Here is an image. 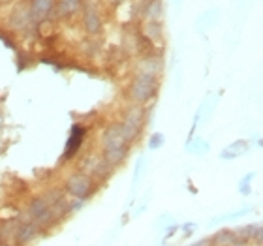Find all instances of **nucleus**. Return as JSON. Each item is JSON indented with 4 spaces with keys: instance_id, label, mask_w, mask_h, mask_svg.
<instances>
[{
    "instance_id": "nucleus-1",
    "label": "nucleus",
    "mask_w": 263,
    "mask_h": 246,
    "mask_svg": "<svg viewBox=\"0 0 263 246\" xmlns=\"http://www.w3.org/2000/svg\"><path fill=\"white\" fill-rule=\"evenodd\" d=\"M158 88H160L158 77L147 75V73H137L130 85L128 98L132 100V104L147 105L151 102H154V98L158 96Z\"/></svg>"
},
{
    "instance_id": "nucleus-2",
    "label": "nucleus",
    "mask_w": 263,
    "mask_h": 246,
    "mask_svg": "<svg viewBox=\"0 0 263 246\" xmlns=\"http://www.w3.org/2000/svg\"><path fill=\"white\" fill-rule=\"evenodd\" d=\"M147 121V113L143 109V105H132L130 109L126 111V115L122 119V122H119V128H121L122 139L128 143V145H134V143L139 139L143 131V126Z\"/></svg>"
},
{
    "instance_id": "nucleus-3",
    "label": "nucleus",
    "mask_w": 263,
    "mask_h": 246,
    "mask_svg": "<svg viewBox=\"0 0 263 246\" xmlns=\"http://www.w3.org/2000/svg\"><path fill=\"white\" fill-rule=\"evenodd\" d=\"M66 192L70 194L73 199H88V197L92 196L94 192H96V184H94V179L88 173L85 171H77L73 175H70L66 179V184H64Z\"/></svg>"
},
{
    "instance_id": "nucleus-4",
    "label": "nucleus",
    "mask_w": 263,
    "mask_h": 246,
    "mask_svg": "<svg viewBox=\"0 0 263 246\" xmlns=\"http://www.w3.org/2000/svg\"><path fill=\"white\" fill-rule=\"evenodd\" d=\"M28 218H30V222L40 225L42 230H47L57 222L49 203L45 201L44 197H32L30 199V203H28Z\"/></svg>"
},
{
    "instance_id": "nucleus-5",
    "label": "nucleus",
    "mask_w": 263,
    "mask_h": 246,
    "mask_svg": "<svg viewBox=\"0 0 263 246\" xmlns=\"http://www.w3.org/2000/svg\"><path fill=\"white\" fill-rule=\"evenodd\" d=\"M83 10V30L88 34V36H100L102 30H104V19L100 15L98 8L94 4H85L81 8Z\"/></svg>"
},
{
    "instance_id": "nucleus-6",
    "label": "nucleus",
    "mask_w": 263,
    "mask_h": 246,
    "mask_svg": "<svg viewBox=\"0 0 263 246\" xmlns=\"http://www.w3.org/2000/svg\"><path fill=\"white\" fill-rule=\"evenodd\" d=\"M27 4L34 25L45 23L57 10V0H28Z\"/></svg>"
},
{
    "instance_id": "nucleus-7",
    "label": "nucleus",
    "mask_w": 263,
    "mask_h": 246,
    "mask_svg": "<svg viewBox=\"0 0 263 246\" xmlns=\"http://www.w3.org/2000/svg\"><path fill=\"white\" fill-rule=\"evenodd\" d=\"M40 235H42V228L36 225L34 222H30V220H27V222H21V224H19L13 239H15L17 246H28L30 242L36 241Z\"/></svg>"
},
{
    "instance_id": "nucleus-8",
    "label": "nucleus",
    "mask_w": 263,
    "mask_h": 246,
    "mask_svg": "<svg viewBox=\"0 0 263 246\" xmlns=\"http://www.w3.org/2000/svg\"><path fill=\"white\" fill-rule=\"evenodd\" d=\"M30 23H32V19H30L28 4L27 2H19L10 13V27L13 30H27L30 27Z\"/></svg>"
},
{
    "instance_id": "nucleus-9",
    "label": "nucleus",
    "mask_w": 263,
    "mask_h": 246,
    "mask_svg": "<svg viewBox=\"0 0 263 246\" xmlns=\"http://www.w3.org/2000/svg\"><path fill=\"white\" fill-rule=\"evenodd\" d=\"M87 128L81 124H73L71 126V134H70V139L66 143V150H64V158L62 160H71V156H76V153L79 150L81 147L83 139L87 136Z\"/></svg>"
},
{
    "instance_id": "nucleus-10",
    "label": "nucleus",
    "mask_w": 263,
    "mask_h": 246,
    "mask_svg": "<svg viewBox=\"0 0 263 246\" xmlns=\"http://www.w3.org/2000/svg\"><path fill=\"white\" fill-rule=\"evenodd\" d=\"M137 73H147V75H154L158 77L162 71H164V61L160 55H153V56H141L137 61Z\"/></svg>"
},
{
    "instance_id": "nucleus-11",
    "label": "nucleus",
    "mask_w": 263,
    "mask_h": 246,
    "mask_svg": "<svg viewBox=\"0 0 263 246\" xmlns=\"http://www.w3.org/2000/svg\"><path fill=\"white\" fill-rule=\"evenodd\" d=\"M211 244L214 246H247L248 242L242 239L237 231H231V230H220L216 231L211 239Z\"/></svg>"
},
{
    "instance_id": "nucleus-12",
    "label": "nucleus",
    "mask_w": 263,
    "mask_h": 246,
    "mask_svg": "<svg viewBox=\"0 0 263 246\" xmlns=\"http://www.w3.org/2000/svg\"><path fill=\"white\" fill-rule=\"evenodd\" d=\"M139 13L145 21H160L164 15V2L162 0H145L139 6Z\"/></svg>"
},
{
    "instance_id": "nucleus-13",
    "label": "nucleus",
    "mask_w": 263,
    "mask_h": 246,
    "mask_svg": "<svg viewBox=\"0 0 263 246\" xmlns=\"http://www.w3.org/2000/svg\"><path fill=\"white\" fill-rule=\"evenodd\" d=\"M143 36L147 40H151L153 44H158V42H164V23L160 21H145L141 25Z\"/></svg>"
},
{
    "instance_id": "nucleus-14",
    "label": "nucleus",
    "mask_w": 263,
    "mask_h": 246,
    "mask_svg": "<svg viewBox=\"0 0 263 246\" xmlns=\"http://www.w3.org/2000/svg\"><path fill=\"white\" fill-rule=\"evenodd\" d=\"M102 145H104V148L117 147V145H128V143L122 139V134H121L119 124H109L107 128H105L104 136H102Z\"/></svg>"
},
{
    "instance_id": "nucleus-15",
    "label": "nucleus",
    "mask_w": 263,
    "mask_h": 246,
    "mask_svg": "<svg viewBox=\"0 0 263 246\" xmlns=\"http://www.w3.org/2000/svg\"><path fill=\"white\" fill-rule=\"evenodd\" d=\"M237 233H239L247 242H261V239H263V230L259 224H248V225H245V228H241Z\"/></svg>"
},
{
    "instance_id": "nucleus-16",
    "label": "nucleus",
    "mask_w": 263,
    "mask_h": 246,
    "mask_svg": "<svg viewBox=\"0 0 263 246\" xmlns=\"http://www.w3.org/2000/svg\"><path fill=\"white\" fill-rule=\"evenodd\" d=\"M81 8H83V0H59L55 11H59V15L68 17V15L77 13Z\"/></svg>"
},
{
    "instance_id": "nucleus-17",
    "label": "nucleus",
    "mask_w": 263,
    "mask_h": 246,
    "mask_svg": "<svg viewBox=\"0 0 263 246\" xmlns=\"http://www.w3.org/2000/svg\"><path fill=\"white\" fill-rule=\"evenodd\" d=\"M245 148H247V145H245V141H237V143H233L231 147L226 148L224 153H222V156H224L226 160H230L231 156H233V154H241L242 150H245Z\"/></svg>"
},
{
    "instance_id": "nucleus-18",
    "label": "nucleus",
    "mask_w": 263,
    "mask_h": 246,
    "mask_svg": "<svg viewBox=\"0 0 263 246\" xmlns=\"http://www.w3.org/2000/svg\"><path fill=\"white\" fill-rule=\"evenodd\" d=\"M165 141V137L162 136V134H154V136H151V141H148V147L151 148H158L162 147Z\"/></svg>"
},
{
    "instance_id": "nucleus-19",
    "label": "nucleus",
    "mask_w": 263,
    "mask_h": 246,
    "mask_svg": "<svg viewBox=\"0 0 263 246\" xmlns=\"http://www.w3.org/2000/svg\"><path fill=\"white\" fill-rule=\"evenodd\" d=\"M170 222H171L170 214H164V216H160V220L156 222V228H160V225H162V228H165V225L170 224Z\"/></svg>"
},
{
    "instance_id": "nucleus-20",
    "label": "nucleus",
    "mask_w": 263,
    "mask_h": 246,
    "mask_svg": "<svg viewBox=\"0 0 263 246\" xmlns=\"http://www.w3.org/2000/svg\"><path fill=\"white\" fill-rule=\"evenodd\" d=\"M182 230L186 231V235H188V233H192V231H196V224H190V222H188V224L182 225Z\"/></svg>"
},
{
    "instance_id": "nucleus-21",
    "label": "nucleus",
    "mask_w": 263,
    "mask_h": 246,
    "mask_svg": "<svg viewBox=\"0 0 263 246\" xmlns=\"http://www.w3.org/2000/svg\"><path fill=\"white\" fill-rule=\"evenodd\" d=\"M190 246H211V239H201V241L194 242V244Z\"/></svg>"
},
{
    "instance_id": "nucleus-22",
    "label": "nucleus",
    "mask_w": 263,
    "mask_h": 246,
    "mask_svg": "<svg viewBox=\"0 0 263 246\" xmlns=\"http://www.w3.org/2000/svg\"><path fill=\"white\" fill-rule=\"evenodd\" d=\"M109 4H113V6H121L122 2H126V0H107Z\"/></svg>"
},
{
    "instance_id": "nucleus-23",
    "label": "nucleus",
    "mask_w": 263,
    "mask_h": 246,
    "mask_svg": "<svg viewBox=\"0 0 263 246\" xmlns=\"http://www.w3.org/2000/svg\"><path fill=\"white\" fill-rule=\"evenodd\" d=\"M4 242V235H2V230H0V244Z\"/></svg>"
},
{
    "instance_id": "nucleus-24",
    "label": "nucleus",
    "mask_w": 263,
    "mask_h": 246,
    "mask_svg": "<svg viewBox=\"0 0 263 246\" xmlns=\"http://www.w3.org/2000/svg\"><path fill=\"white\" fill-rule=\"evenodd\" d=\"M0 246H10V244H4V242H2V244H0Z\"/></svg>"
}]
</instances>
